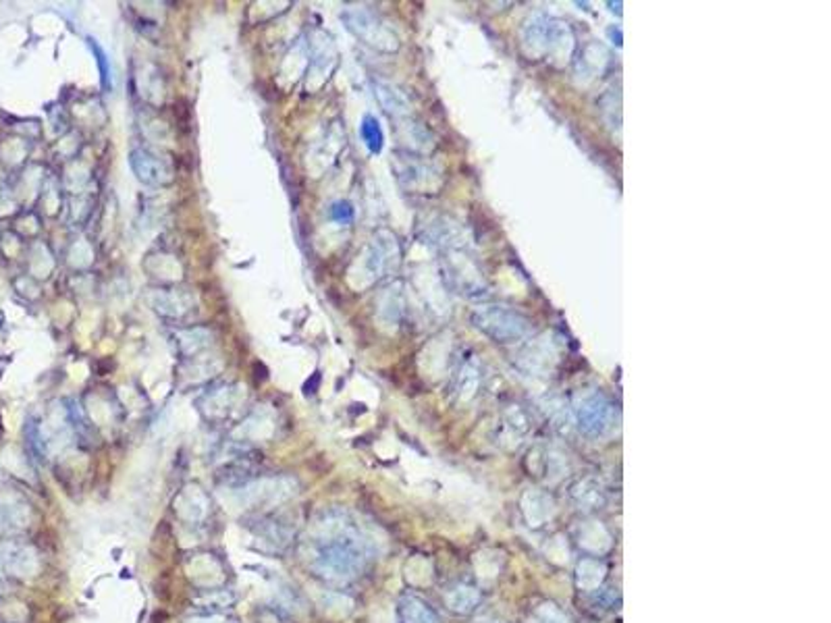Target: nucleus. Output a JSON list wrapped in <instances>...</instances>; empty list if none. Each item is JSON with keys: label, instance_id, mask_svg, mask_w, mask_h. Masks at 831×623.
Masks as SVG:
<instances>
[{"label": "nucleus", "instance_id": "nucleus-1", "mask_svg": "<svg viewBox=\"0 0 831 623\" xmlns=\"http://www.w3.org/2000/svg\"><path fill=\"white\" fill-rule=\"evenodd\" d=\"M524 48L534 58H563L571 55L574 36L566 21L547 17L543 13L532 15L522 32Z\"/></svg>", "mask_w": 831, "mask_h": 623}, {"label": "nucleus", "instance_id": "nucleus-2", "mask_svg": "<svg viewBox=\"0 0 831 623\" xmlns=\"http://www.w3.org/2000/svg\"><path fill=\"white\" fill-rule=\"evenodd\" d=\"M472 324L477 326L482 335H487L488 339H493L495 343L503 345L522 341L524 337H528V332L532 329L530 321L522 314V312L508 306H499V303L480 306L474 310Z\"/></svg>", "mask_w": 831, "mask_h": 623}, {"label": "nucleus", "instance_id": "nucleus-3", "mask_svg": "<svg viewBox=\"0 0 831 623\" xmlns=\"http://www.w3.org/2000/svg\"><path fill=\"white\" fill-rule=\"evenodd\" d=\"M578 428L582 430L586 436L599 439L605 436L615 424L618 418V410L610 397L600 391H586L576 399L574 410H571Z\"/></svg>", "mask_w": 831, "mask_h": 623}, {"label": "nucleus", "instance_id": "nucleus-4", "mask_svg": "<svg viewBox=\"0 0 831 623\" xmlns=\"http://www.w3.org/2000/svg\"><path fill=\"white\" fill-rule=\"evenodd\" d=\"M341 17H344L347 29H350L354 36H358L364 44H368V46L385 52H393L399 48V38L395 32L385 26L374 13H370L366 9H347Z\"/></svg>", "mask_w": 831, "mask_h": 623}, {"label": "nucleus", "instance_id": "nucleus-5", "mask_svg": "<svg viewBox=\"0 0 831 623\" xmlns=\"http://www.w3.org/2000/svg\"><path fill=\"white\" fill-rule=\"evenodd\" d=\"M129 167L133 175L146 185H167L173 179L169 162L148 148H133L129 152Z\"/></svg>", "mask_w": 831, "mask_h": 623}, {"label": "nucleus", "instance_id": "nucleus-6", "mask_svg": "<svg viewBox=\"0 0 831 623\" xmlns=\"http://www.w3.org/2000/svg\"><path fill=\"white\" fill-rule=\"evenodd\" d=\"M399 258V246L397 240L391 233H378L373 240V246H370V254H368V269L373 271L376 277L387 272L393 264L397 262Z\"/></svg>", "mask_w": 831, "mask_h": 623}, {"label": "nucleus", "instance_id": "nucleus-7", "mask_svg": "<svg viewBox=\"0 0 831 623\" xmlns=\"http://www.w3.org/2000/svg\"><path fill=\"white\" fill-rule=\"evenodd\" d=\"M399 621L402 623H441L436 615L422 598L405 597L399 603Z\"/></svg>", "mask_w": 831, "mask_h": 623}, {"label": "nucleus", "instance_id": "nucleus-8", "mask_svg": "<svg viewBox=\"0 0 831 623\" xmlns=\"http://www.w3.org/2000/svg\"><path fill=\"white\" fill-rule=\"evenodd\" d=\"M374 90H376L378 102L383 104L387 113H391V115L410 113V102H407L405 96L399 92L397 87H393L389 84H376Z\"/></svg>", "mask_w": 831, "mask_h": 623}, {"label": "nucleus", "instance_id": "nucleus-9", "mask_svg": "<svg viewBox=\"0 0 831 623\" xmlns=\"http://www.w3.org/2000/svg\"><path fill=\"white\" fill-rule=\"evenodd\" d=\"M447 603L457 613H467L480 603V592L474 586L459 584L447 595Z\"/></svg>", "mask_w": 831, "mask_h": 623}, {"label": "nucleus", "instance_id": "nucleus-10", "mask_svg": "<svg viewBox=\"0 0 831 623\" xmlns=\"http://www.w3.org/2000/svg\"><path fill=\"white\" fill-rule=\"evenodd\" d=\"M360 136H362V142L366 144V148L373 154H378L383 150V146H385V133L381 129V123H378V118L373 117V115H366L362 118V123H360Z\"/></svg>", "mask_w": 831, "mask_h": 623}, {"label": "nucleus", "instance_id": "nucleus-11", "mask_svg": "<svg viewBox=\"0 0 831 623\" xmlns=\"http://www.w3.org/2000/svg\"><path fill=\"white\" fill-rule=\"evenodd\" d=\"M87 46H90V50H92L96 65H98L100 84H102L104 90L110 92V90H113V65H110V58L107 55V50H104L100 46V42L94 40V38H87Z\"/></svg>", "mask_w": 831, "mask_h": 623}, {"label": "nucleus", "instance_id": "nucleus-12", "mask_svg": "<svg viewBox=\"0 0 831 623\" xmlns=\"http://www.w3.org/2000/svg\"><path fill=\"white\" fill-rule=\"evenodd\" d=\"M329 217H331V220L339 222V225H350V222L354 220V206L347 202V199H339V202L331 206Z\"/></svg>", "mask_w": 831, "mask_h": 623}, {"label": "nucleus", "instance_id": "nucleus-13", "mask_svg": "<svg viewBox=\"0 0 831 623\" xmlns=\"http://www.w3.org/2000/svg\"><path fill=\"white\" fill-rule=\"evenodd\" d=\"M428 175H433V170H430L425 162H412L410 167H407L405 170H402V179H407L410 183L414 185H420L422 181H426L430 179Z\"/></svg>", "mask_w": 831, "mask_h": 623}]
</instances>
